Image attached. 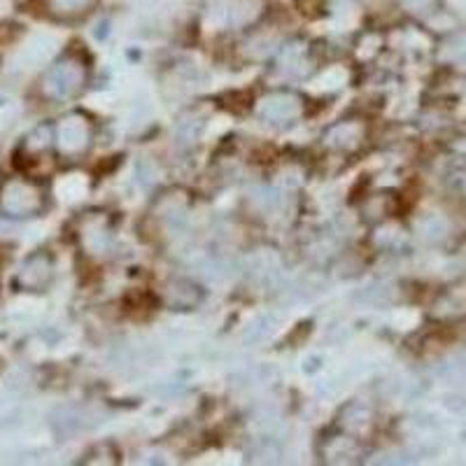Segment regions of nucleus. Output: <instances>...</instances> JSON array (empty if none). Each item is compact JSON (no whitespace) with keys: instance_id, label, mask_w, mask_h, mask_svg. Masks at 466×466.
I'll return each instance as SVG.
<instances>
[{"instance_id":"obj_2","label":"nucleus","mask_w":466,"mask_h":466,"mask_svg":"<svg viewBox=\"0 0 466 466\" xmlns=\"http://www.w3.org/2000/svg\"><path fill=\"white\" fill-rule=\"evenodd\" d=\"M47 206L43 185L31 175H7L0 182V215L7 219L37 218Z\"/></svg>"},{"instance_id":"obj_7","label":"nucleus","mask_w":466,"mask_h":466,"mask_svg":"<svg viewBox=\"0 0 466 466\" xmlns=\"http://www.w3.org/2000/svg\"><path fill=\"white\" fill-rule=\"evenodd\" d=\"M366 140V124L361 119H343L329 127L322 136V147L329 152L340 154H355Z\"/></svg>"},{"instance_id":"obj_5","label":"nucleus","mask_w":466,"mask_h":466,"mask_svg":"<svg viewBox=\"0 0 466 466\" xmlns=\"http://www.w3.org/2000/svg\"><path fill=\"white\" fill-rule=\"evenodd\" d=\"M77 243L89 257H103L112 249V222L106 212H86L77 222Z\"/></svg>"},{"instance_id":"obj_1","label":"nucleus","mask_w":466,"mask_h":466,"mask_svg":"<svg viewBox=\"0 0 466 466\" xmlns=\"http://www.w3.org/2000/svg\"><path fill=\"white\" fill-rule=\"evenodd\" d=\"M86 82H89V66H86L85 56L68 52L45 70L37 91L45 101L66 103L73 101L75 96H80Z\"/></svg>"},{"instance_id":"obj_14","label":"nucleus","mask_w":466,"mask_h":466,"mask_svg":"<svg viewBox=\"0 0 466 466\" xmlns=\"http://www.w3.org/2000/svg\"><path fill=\"white\" fill-rule=\"evenodd\" d=\"M401 5L408 12H415V15H430L436 10L439 0H401Z\"/></svg>"},{"instance_id":"obj_3","label":"nucleus","mask_w":466,"mask_h":466,"mask_svg":"<svg viewBox=\"0 0 466 466\" xmlns=\"http://www.w3.org/2000/svg\"><path fill=\"white\" fill-rule=\"evenodd\" d=\"M96 127L85 112H68L54 124V154L64 161H80L91 149Z\"/></svg>"},{"instance_id":"obj_15","label":"nucleus","mask_w":466,"mask_h":466,"mask_svg":"<svg viewBox=\"0 0 466 466\" xmlns=\"http://www.w3.org/2000/svg\"><path fill=\"white\" fill-rule=\"evenodd\" d=\"M461 187H464V191H466V180H464V185H461Z\"/></svg>"},{"instance_id":"obj_9","label":"nucleus","mask_w":466,"mask_h":466,"mask_svg":"<svg viewBox=\"0 0 466 466\" xmlns=\"http://www.w3.org/2000/svg\"><path fill=\"white\" fill-rule=\"evenodd\" d=\"M161 301L173 310H191L203 301V289L185 278H173L161 289Z\"/></svg>"},{"instance_id":"obj_10","label":"nucleus","mask_w":466,"mask_h":466,"mask_svg":"<svg viewBox=\"0 0 466 466\" xmlns=\"http://www.w3.org/2000/svg\"><path fill=\"white\" fill-rule=\"evenodd\" d=\"M322 460L329 464H352L361 457L360 439L352 434L329 436L322 445Z\"/></svg>"},{"instance_id":"obj_6","label":"nucleus","mask_w":466,"mask_h":466,"mask_svg":"<svg viewBox=\"0 0 466 466\" xmlns=\"http://www.w3.org/2000/svg\"><path fill=\"white\" fill-rule=\"evenodd\" d=\"M54 280V257L45 249L26 257L22 268L16 270L15 287L22 291H45Z\"/></svg>"},{"instance_id":"obj_11","label":"nucleus","mask_w":466,"mask_h":466,"mask_svg":"<svg viewBox=\"0 0 466 466\" xmlns=\"http://www.w3.org/2000/svg\"><path fill=\"white\" fill-rule=\"evenodd\" d=\"M431 318L439 322H455L466 318V287H451L431 306Z\"/></svg>"},{"instance_id":"obj_13","label":"nucleus","mask_w":466,"mask_h":466,"mask_svg":"<svg viewBox=\"0 0 466 466\" xmlns=\"http://www.w3.org/2000/svg\"><path fill=\"white\" fill-rule=\"evenodd\" d=\"M343 430L350 431L352 436H364L373 430V415L369 408L364 406H348L343 410Z\"/></svg>"},{"instance_id":"obj_12","label":"nucleus","mask_w":466,"mask_h":466,"mask_svg":"<svg viewBox=\"0 0 466 466\" xmlns=\"http://www.w3.org/2000/svg\"><path fill=\"white\" fill-rule=\"evenodd\" d=\"M98 0H45V10L56 22H77L85 19Z\"/></svg>"},{"instance_id":"obj_4","label":"nucleus","mask_w":466,"mask_h":466,"mask_svg":"<svg viewBox=\"0 0 466 466\" xmlns=\"http://www.w3.org/2000/svg\"><path fill=\"white\" fill-rule=\"evenodd\" d=\"M306 112L303 96L291 89H276L264 94L257 101V115L270 127H291Z\"/></svg>"},{"instance_id":"obj_8","label":"nucleus","mask_w":466,"mask_h":466,"mask_svg":"<svg viewBox=\"0 0 466 466\" xmlns=\"http://www.w3.org/2000/svg\"><path fill=\"white\" fill-rule=\"evenodd\" d=\"M264 15V3L261 0H224L212 10V19H219V26L224 28H249L259 22Z\"/></svg>"}]
</instances>
